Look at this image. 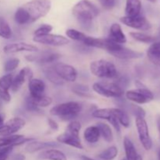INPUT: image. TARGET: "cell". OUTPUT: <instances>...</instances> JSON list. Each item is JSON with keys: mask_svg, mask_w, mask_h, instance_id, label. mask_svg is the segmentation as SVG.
I'll use <instances>...</instances> for the list:
<instances>
[{"mask_svg": "<svg viewBox=\"0 0 160 160\" xmlns=\"http://www.w3.org/2000/svg\"><path fill=\"white\" fill-rule=\"evenodd\" d=\"M51 7L50 0H32L17 9L14 20L20 25L32 23L46 16Z\"/></svg>", "mask_w": 160, "mask_h": 160, "instance_id": "1", "label": "cell"}, {"mask_svg": "<svg viewBox=\"0 0 160 160\" xmlns=\"http://www.w3.org/2000/svg\"><path fill=\"white\" fill-rule=\"evenodd\" d=\"M72 12L83 28L89 29L92 20L99 14V9L90 0H81L73 6Z\"/></svg>", "mask_w": 160, "mask_h": 160, "instance_id": "2", "label": "cell"}, {"mask_svg": "<svg viewBox=\"0 0 160 160\" xmlns=\"http://www.w3.org/2000/svg\"><path fill=\"white\" fill-rule=\"evenodd\" d=\"M82 109V106L77 102H68L61 103L53 106L50 109V114L54 117H58L62 120H73Z\"/></svg>", "mask_w": 160, "mask_h": 160, "instance_id": "3", "label": "cell"}, {"mask_svg": "<svg viewBox=\"0 0 160 160\" xmlns=\"http://www.w3.org/2000/svg\"><path fill=\"white\" fill-rule=\"evenodd\" d=\"M90 70L92 74L100 78H116L118 76L116 66L105 59H98L91 62Z\"/></svg>", "mask_w": 160, "mask_h": 160, "instance_id": "4", "label": "cell"}, {"mask_svg": "<svg viewBox=\"0 0 160 160\" xmlns=\"http://www.w3.org/2000/svg\"><path fill=\"white\" fill-rule=\"evenodd\" d=\"M94 92L106 98H120L123 95V89L116 82L100 81L95 82L92 86Z\"/></svg>", "mask_w": 160, "mask_h": 160, "instance_id": "5", "label": "cell"}, {"mask_svg": "<svg viewBox=\"0 0 160 160\" xmlns=\"http://www.w3.org/2000/svg\"><path fill=\"white\" fill-rule=\"evenodd\" d=\"M126 98L137 104H145L154 99V95L147 88H136L126 92Z\"/></svg>", "mask_w": 160, "mask_h": 160, "instance_id": "6", "label": "cell"}, {"mask_svg": "<svg viewBox=\"0 0 160 160\" xmlns=\"http://www.w3.org/2000/svg\"><path fill=\"white\" fill-rule=\"evenodd\" d=\"M84 45L92 48H98L108 51L109 52L116 51L120 47V44L112 42L109 38H97L87 36L85 41L83 42Z\"/></svg>", "mask_w": 160, "mask_h": 160, "instance_id": "7", "label": "cell"}, {"mask_svg": "<svg viewBox=\"0 0 160 160\" xmlns=\"http://www.w3.org/2000/svg\"><path fill=\"white\" fill-rule=\"evenodd\" d=\"M135 124L139 140H140L142 146L145 150L149 151L152 148V142L151 137L149 135L148 127L146 120H145V118L136 117Z\"/></svg>", "mask_w": 160, "mask_h": 160, "instance_id": "8", "label": "cell"}, {"mask_svg": "<svg viewBox=\"0 0 160 160\" xmlns=\"http://www.w3.org/2000/svg\"><path fill=\"white\" fill-rule=\"evenodd\" d=\"M53 70L63 81L74 82L78 78V71L69 64L57 62L53 66Z\"/></svg>", "mask_w": 160, "mask_h": 160, "instance_id": "9", "label": "cell"}, {"mask_svg": "<svg viewBox=\"0 0 160 160\" xmlns=\"http://www.w3.org/2000/svg\"><path fill=\"white\" fill-rule=\"evenodd\" d=\"M26 124V121L20 117H14L0 126V137L13 135Z\"/></svg>", "mask_w": 160, "mask_h": 160, "instance_id": "10", "label": "cell"}, {"mask_svg": "<svg viewBox=\"0 0 160 160\" xmlns=\"http://www.w3.org/2000/svg\"><path fill=\"white\" fill-rule=\"evenodd\" d=\"M120 22L126 26L132 28L134 29L141 31H148L151 29L152 25L150 22L143 16H136V17H122L120 19Z\"/></svg>", "mask_w": 160, "mask_h": 160, "instance_id": "11", "label": "cell"}, {"mask_svg": "<svg viewBox=\"0 0 160 160\" xmlns=\"http://www.w3.org/2000/svg\"><path fill=\"white\" fill-rule=\"evenodd\" d=\"M34 42L43 44V45H52V46H63L70 43V40L67 37L60 34H48L46 35L38 36L33 38Z\"/></svg>", "mask_w": 160, "mask_h": 160, "instance_id": "12", "label": "cell"}, {"mask_svg": "<svg viewBox=\"0 0 160 160\" xmlns=\"http://www.w3.org/2000/svg\"><path fill=\"white\" fill-rule=\"evenodd\" d=\"M38 51V47L27 42H16L8 44L3 47V52L6 54H13L20 52H34Z\"/></svg>", "mask_w": 160, "mask_h": 160, "instance_id": "13", "label": "cell"}, {"mask_svg": "<svg viewBox=\"0 0 160 160\" xmlns=\"http://www.w3.org/2000/svg\"><path fill=\"white\" fill-rule=\"evenodd\" d=\"M34 141V138H25L23 135H18V134H13V135L6 136V137H0V148L4 147H15L19 145H23L25 143Z\"/></svg>", "mask_w": 160, "mask_h": 160, "instance_id": "14", "label": "cell"}, {"mask_svg": "<svg viewBox=\"0 0 160 160\" xmlns=\"http://www.w3.org/2000/svg\"><path fill=\"white\" fill-rule=\"evenodd\" d=\"M13 78L12 73H8L0 78V99L5 102H9L11 100L9 91L12 86Z\"/></svg>", "mask_w": 160, "mask_h": 160, "instance_id": "15", "label": "cell"}, {"mask_svg": "<svg viewBox=\"0 0 160 160\" xmlns=\"http://www.w3.org/2000/svg\"><path fill=\"white\" fill-rule=\"evenodd\" d=\"M33 78V71L29 67H24L22 70H20L17 75L14 77L12 80V86H11V90L13 92H17L20 90V88L24 84L25 81L27 79L31 80Z\"/></svg>", "mask_w": 160, "mask_h": 160, "instance_id": "16", "label": "cell"}, {"mask_svg": "<svg viewBox=\"0 0 160 160\" xmlns=\"http://www.w3.org/2000/svg\"><path fill=\"white\" fill-rule=\"evenodd\" d=\"M60 55L56 52H44L38 55H31L27 56L26 59L30 62H36L39 63H50L57 61L60 58Z\"/></svg>", "mask_w": 160, "mask_h": 160, "instance_id": "17", "label": "cell"}, {"mask_svg": "<svg viewBox=\"0 0 160 160\" xmlns=\"http://www.w3.org/2000/svg\"><path fill=\"white\" fill-rule=\"evenodd\" d=\"M111 55L116 58H118L120 59H139L143 56V53L140 52L134 51L131 48H126V47L120 45V48L116 51L109 52Z\"/></svg>", "mask_w": 160, "mask_h": 160, "instance_id": "18", "label": "cell"}, {"mask_svg": "<svg viewBox=\"0 0 160 160\" xmlns=\"http://www.w3.org/2000/svg\"><path fill=\"white\" fill-rule=\"evenodd\" d=\"M28 90L30 96L33 98H38L44 95L45 91V84L43 81L38 78H32L28 82Z\"/></svg>", "mask_w": 160, "mask_h": 160, "instance_id": "19", "label": "cell"}, {"mask_svg": "<svg viewBox=\"0 0 160 160\" xmlns=\"http://www.w3.org/2000/svg\"><path fill=\"white\" fill-rule=\"evenodd\" d=\"M56 140L59 143L65 144V145L78 148V149H83L84 148L81 142V140H80V138L76 137L73 134L67 132V131L64 133H62V134H59L57 137V138H56Z\"/></svg>", "mask_w": 160, "mask_h": 160, "instance_id": "20", "label": "cell"}, {"mask_svg": "<svg viewBox=\"0 0 160 160\" xmlns=\"http://www.w3.org/2000/svg\"><path fill=\"white\" fill-rule=\"evenodd\" d=\"M59 147V145L53 142H31L25 147V151L28 153H34L44 149H49Z\"/></svg>", "mask_w": 160, "mask_h": 160, "instance_id": "21", "label": "cell"}, {"mask_svg": "<svg viewBox=\"0 0 160 160\" xmlns=\"http://www.w3.org/2000/svg\"><path fill=\"white\" fill-rule=\"evenodd\" d=\"M112 42L118 43L120 45L124 44L127 42V37L124 33L122 31L121 26L119 23H112L109 29V38Z\"/></svg>", "mask_w": 160, "mask_h": 160, "instance_id": "22", "label": "cell"}, {"mask_svg": "<svg viewBox=\"0 0 160 160\" xmlns=\"http://www.w3.org/2000/svg\"><path fill=\"white\" fill-rule=\"evenodd\" d=\"M38 157L42 160H67V156L60 150L56 148L43 150Z\"/></svg>", "mask_w": 160, "mask_h": 160, "instance_id": "23", "label": "cell"}, {"mask_svg": "<svg viewBox=\"0 0 160 160\" xmlns=\"http://www.w3.org/2000/svg\"><path fill=\"white\" fill-rule=\"evenodd\" d=\"M147 56L154 65L160 67V42H155L148 48Z\"/></svg>", "mask_w": 160, "mask_h": 160, "instance_id": "24", "label": "cell"}, {"mask_svg": "<svg viewBox=\"0 0 160 160\" xmlns=\"http://www.w3.org/2000/svg\"><path fill=\"white\" fill-rule=\"evenodd\" d=\"M142 10L141 0H127L125 14L126 17H136L140 15Z\"/></svg>", "mask_w": 160, "mask_h": 160, "instance_id": "25", "label": "cell"}, {"mask_svg": "<svg viewBox=\"0 0 160 160\" xmlns=\"http://www.w3.org/2000/svg\"><path fill=\"white\" fill-rule=\"evenodd\" d=\"M100 132L97 126H91L86 128L84 131V140L90 144H95L100 138Z\"/></svg>", "mask_w": 160, "mask_h": 160, "instance_id": "26", "label": "cell"}, {"mask_svg": "<svg viewBox=\"0 0 160 160\" xmlns=\"http://www.w3.org/2000/svg\"><path fill=\"white\" fill-rule=\"evenodd\" d=\"M123 147H124L127 160H137L138 156L137 150L132 141L128 137H124L123 138Z\"/></svg>", "mask_w": 160, "mask_h": 160, "instance_id": "27", "label": "cell"}, {"mask_svg": "<svg viewBox=\"0 0 160 160\" xmlns=\"http://www.w3.org/2000/svg\"><path fill=\"white\" fill-rule=\"evenodd\" d=\"M116 108H102V109H95L92 112V117L95 118L109 120L115 116Z\"/></svg>", "mask_w": 160, "mask_h": 160, "instance_id": "28", "label": "cell"}, {"mask_svg": "<svg viewBox=\"0 0 160 160\" xmlns=\"http://www.w3.org/2000/svg\"><path fill=\"white\" fill-rule=\"evenodd\" d=\"M96 126L99 130L100 136H102L106 142L110 143L113 141V134L109 124L105 123H98Z\"/></svg>", "mask_w": 160, "mask_h": 160, "instance_id": "29", "label": "cell"}, {"mask_svg": "<svg viewBox=\"0 0 160 160\" xmlns=\"http://www.w3.org/2000/svg\"><path fill=\"white\" fill-rule=\"evenodd\" d=\"M116 117L118 120L120 124H121L123 128H129L131 125V120L127 111L120 108H116Z\"/></svg>", "mask_w": 160, "mask_h": 160, "instance_id": "30", "label": "cell"}, {"mask_svg": "<svg viewBox=\"0 0 160 160\" xmlns=\"http://www.w3.org/2000/svg\"><path fill=\"white\" fill-rule=\"evenodd\" d=\"M118 155V149L116 146L109 147L98 155V157L102 160H113Z\"/></svg>", "mask_w": 160, "mask_h": 160, "instance_id": "31", "label": "cell"}, {"mask_svg": "<svg viewBox=\"0 0 160 160\" xmlns=\"http://www.w3.org/2000/svg\"><path fill=\"white\" fill-rule=\"evenodd\" d=\"M12 29L8 22L2 17H0V37L5 39H9L12 37Z\"/></svg>", "mask_w": 160, "mask_h": 160, "instance_id": "32", "label": "cell"}, {"mask_svg": "<svg viewBox=\"0 0 160 160\" xmlns=\"http://www.w3.org/2000/svg\"><path fill=\"white\" fill-rule=\"evenodd\" d=\"M130 35L135 41L142 43H153L156 42V38L142 32H131Z\"/></svg>", "mask_w": 160, "mask_h": 160, "instance_id": "33", "label": "cell"}, {"mask_svg": "<svg viewBox=\"0 0 160 160\" xmlns=\"http://www.w3.org/2000/svg\"><path fill=\"white\" fill-rule=\"evenodd\" d=\"M66 34H67V37L70 39H72V40L78 41V42H84L85 41L86 38H87V35L85 34H84L81 31H78V30L75 29H68L66 31Z\"/></svg>", "mask_w": 160, "mask_h": 160, "instance_id": "34", "label": "cell"}, {"mask_svg": "<svg viewBox=\"0 0 160 160\" xmlns=\"http://www.w3.org/2000/svg\"><path fill=\"white\" fill-rule=\"evenodd\" d=\"M45 73L46 78L49 80V81H51L52 83L55 84H57V85H61L64 83V81L56 74V72L53 70V67H48L46 70H45Z\"/></svg>", "mask_w": 160, "mask_h": 160, "instance_id": "35", "label": "cell"}, {"mask_svg": "<svg viewBox=\"0 0 160 160\" xmlns=\"http://www.w3.org/2000/svg\"><path fill=\"white\" fill-rule=\"evenodd\" d=\"M31 99H32V101L34 102V104H35L38 108L47 107V106H50V105L52 103V98L51 97L46 96V95H42V96L41 97H38V98H31Z\"/></svg>", "mask_w": 160, "mask_h": 160, "instance_id": "36", "label": "cell"}, {"mask_svg": "<svg viewBox=\"0 0 160 160\" xmlns=\"http://www.w3.org/2000/svg\"><path fill=\"white\" fill-rule=\"evenodd\" d=\"M73 93L76 95H79L81 97H91L90 93H89V88L88 86L83 85V84H76V85L73 86L72 88Z\"/></svg>", "mask_w": 160, "mask_h": 160, "instance_id": "37", "label": "cell"}, {"mask_svg": "<svg viewBox=\"0 0 160 160\" xmlns=\"http://www.w3.org/2000/svg\"><path fill=\"white\" fill-rule=\"evenodd\" d=\"M81 123L77 121V120H72V121H70V123L68 124L66 131H67V132L70 133V134H73V135L76 136V137H79L80 131H81Z\"/></svg>", "mask_w": 160, "mask_h": 160, "instance_id": "38", "label": "cell"}, {"mask_svg": "<svg viewBox=\"0 0 160 160\" xmlns=\"http://www.w3.org/2000/svg\"><path fill=\"white\" fill-rule=\"evenodd\" d=\"M128 109H130L131 113L134 114L136 117L145 118V115H146L145 109L135 104H129L128 105Z\"/></svg>", "mask_w": 160, "mask_h": 160, "instance_id": "39", "label": "cell"}, {"mask_svg": "<svg viewBox=\"0 0 160 160\" xmlns=\"http://www.w3.org/2000/svg\"><path fill=\"white\" fill-rule=\"evenodd\" d=\"M52 26L50 24L42 25V26H40L38 29H36L35 31H34V37H38V36H43L50 34V32L52 31Z\"/></svg>", "mask_w": 160, "mask_h": 160, "instance_id": "40", "label": "cell"}, {"mask_svg": "<svg viewBox=\"0 0 160 160\" xmlns=\"http://www.w3.org/2000/svg\"><path fill=\"white\" fill-rule=\"evenodd\" d=\"M20 64V59L17 58H12L8 59L4 65V70L6 72H12L17 68Z\"/></svg>", "mask_w": 160, "mask_h": 160, "instance_id": "41", "label": "cell"}, {"mask_svg": "<svg viewBox=\"0 0 160 160\" xmlns=\"http://www.w3.org/2000/svg\"><path fill=\"white\" fill-rule=\"evenodd\" d=\"M25 107L30 112H39L40 111V108H38L34 104L30 95L26 97V99H25Z\"/></svg>", "mask_w": 160, "mask_h": 160, "instance_id": "42", "label": "cell"}, {"mask_svg": "<svg viewBox=\"0 0 160 160\" xmlns=\"http://www.w3.org/2000/svg\"><path fill=\"white\" fill-rule=\"evenodd\" d=\"M12 147L8 146L0 148V160H7L12 150Z\"/></svg>", "mask_w": 160, "mask_h": 160, "instance_id": "43", "label": "cell"}, {"mask_svg": "<svg viewBox=\"0 0 160 160\" xmlns=\"http://www.w3.org/2000/svg\"><path fill=\"white\" fill-rule=\"evenodd\" d=\"M100 3L106 9H112L115 6V0H99Z\"/></svg>", "mask_w": 160, "mask_h": 160, "instance_id": "44", "label": "cell"}, {"mask_svg": "<svg viewBox=\"0 0 160 160\" xmlns=\"http://www.w3.org/2000/svg\"><path fill=\"white\" fill-rule=\"evenodd\" d=\"M116 83H117V84H118L120 88H123L125 87V86L128 85V84L130 83V80L128 79V77H122V78H119L118 81H117Z\"/></svg>", "mask_w": 160, "mask_h": 160, "instance_id": "45", "label": "cell"}, {"mask_svg": "<svg viewBox=\"0 0 160 160\" xmlns=\"http://www.w3.org/2000/svg\"><path fill=\"white\" fill-rule=\"evenodd\" d=\"M48 123L50 128L52 130H53V131H57L59 129V125H58V123L54 120H52V119H48Z\"/></svg>", "mask_w": 160, "mask_h": 160, "instance_id": "46", "label": "cell"}, {"mask_svg": "<svg viewBox=\"0 0 160 160\" xmlns=\"http://www.w3.org/2000/svg\"><path fill=\"white\" fill-rule=\"evenodd\" d=\"M12 160H25V156L22 154H17L12 157Z\"/></svg>", "mask_w": 160, "mask_h": 160, "instance_id": "47", "label": "cell"}, {"mask_svg": "<svg viewBox=\"0 0 160 160\" xmlns=\"http://www.w3.org/2000/svg\"><path fill=\"white\" fill-rule=\"evenodd\" d=\"M157 128H158V131H159V140H160V115L157 117Z\"/></svg>", "mask_w": 160, "mask_h": 160, "instance_id": "48", "label": "cell"}, {"mask_svg": "<svg viewBox=\"0 0 160 160\" xmlns=\"http://www.w3.org/2000/svg\"><path fill=\"white\" fill-rule=\"evenodd\" d=\"M81 158L82 160H95V159H92V158L88 157V156H81Z\"/></svg>", "mask_w": 160, "mask_h": 160, "instance_id": "49", "label": "cell"}, {"mask_svg": "<svg viewBox=\"0 0 160 160\" xmlns=\"http://www.w3.org/2000/svg\"><path fill=\"white\" fill-rule=\"evenodd\" d=\"M3 123H4V116L0 114V126L2 125Z\"/></svg>", "mask_w": 160, "mask_h": 160, "instance_id": "50", "label": "cell"}, {"mask_svg": "<svg viewBox=\"0 0 160 160\" xmlns=\"http://www.w3.org/2000/svg\"><path fill=\"white\" fill-rule=\"evenodd\" d=\"M137 160H143V159H142V157L140 156V155H138V156L137 158Z\"/></svg>", "mask_w": 160, "mask_h": 160, "instance_id": "51", "label": "cell"}, {"mask_svg": "<svg viewBox=\"0 0 160 160\" xmlns=\"http://www.w3.org/2000/svg\"><path fill=\"white\" fill-rule=\"evenodd\" d=\"M158 159L160 160V148H159V152H158Z\"/></svg>", "mask_w": 160, "mask_h": 160, "instance_id": "52", "label": "cell"}, {"mask_svg": "<svg viewBox=\"0 0 160 160\" xmlns=\"http://www.w3.org/2000/svg\"><path fill=\"white\" fill-rule=\"evenodd\" d=\"M148 1L151 2H156L157 1V0H148Z\"/></svg>", "mask_w": 160, "mask_h": 160, "instance_id": "53", "label": "cell"}, {"mask_svg": "<svg viewBox=\"0 0 160 160\" xmlns=\"http://www.w3.org/2000/svg\"><path fill=\"white\" fill-rule=\"evenodd\" d=\"M121 160H127V159H126V158H125V159H122Z\"/></svg>", "mask_w": 160, "mask_h": 160, "instance_id": "54", "label": "cell"}]
</instances>
